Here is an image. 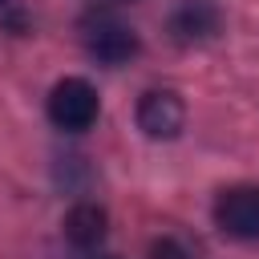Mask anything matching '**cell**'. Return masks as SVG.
<instances>
[{"label":"cell","mask_w":259,"mask_h":259,"mask_svg":"<svg viewBox=\"0 0 259 259\" xmlns=\"http://www.w3.org/2000/svg\"><path fill=\"white\" fill-rule=\"evenodd\" d=\"M93 259H113V255H93Z\"/></svg>","instance_id":"8"},{"label":"cell","mask_w":259,"mask_h":259,"mask_svg":"<svg viewBox=\"0 0 259 259\" xmlns=\"http://www.w3.org/2000/svg\"><path fill=\"white\" fill-rule=\"evenodd\" d=\"M219 24H223V16H219V8H214L210 0H182V4L174 8V16H170V32H174V40H182V45L210 40V36L219 32Z\"/></svg>","instance_id":"5"},{"label":"cell","mask_w":259,"mask_h":259,"mask_svg":"<svg viewBox=\"0 0 259 259\" xmlns=\"http://www.w3.org/2000/svg\"><path fill=\"white\" fill-rule=\"evenodd\" d=\"M214 223L231 239H259V186H231L214 198Z\"/></svg>","instance_id":"4"},{"label":"cell","mask_w":259,"mask_h":259,"mask_svg":"<svg viewBox=\"0 0 259 259\" xmlns=\"http://www.w3.org/2000/svg\"><path fill=\"white\" fill-rule=\"evenodd\" d=\"M81 40H85L89 57L101 65H125L138 53V32L125 20H117L113 12H89L81 24Z\"/></svg>","instance_id":"2"},{"label":"cell","mask_w":259,"mask_h":259,"mask_svg":"<svg viewBox=\"0 0 259 259\" xmlns=\"http://www.w3.org/2000/svg\"><path fill=\"white\" fill-rule=\"evenodd\" d=\"M186 125V105L174 89H150L138 101V130L154 142H174Z\"/></svg>","instance_id":"3"},{"label":"cell","mask_w":259,"mask_h":259,"mask_svg":"<svg viewBox=\"0 0 259 259\" xmlns=\"http://www.w3.org/2000/svg\"><path fill=\"white\" fill-rule=\"evenodd\" d=\"M61 231H65V239H69L77 251H93V247H101L105 235H109V214H105L97 202H77V206L65 210Z\"/></svg>","instance_id":"6"},{"label":"cell","mask_w":259,"mask_h":259,"mask_svg":"<svg viewBox=\"0 0 259 259\" xmlns=\"http://www.w3.org/2000/svg\"><path fill=\"white\" fill-rule=\"evenodd\" d=\"M4 4H8V0H0V8H4Z\"/></svg>","instance_id":"9"},{"label":"cell","mask_w":259,"mask_h":259,"mask_svg":"<svg viewBox=\"0 0 259 259\" xmlns=\"http://www.w3.org/2000/svg\"><path fill=\"white\" fill-rule=\"evenodd\" d=\"M101 113V97L85 77H61L49 93V121L65 134H85Z\"/></svg>","instance_id":"1"},{"label":"cell","mask_w":259,"mask_h":259,"mask_svg":"<svg viewBox=\"0 0 259 259\" xmlns=\"http://www.w3.org/2000/svg\"><path fill=\"white\" fill-rule=\"evenodd\" d=\"M150 259H194L174 235H162V239H154L150 243Z\"/></svg>","instance_id":"7"}]
</instances>
